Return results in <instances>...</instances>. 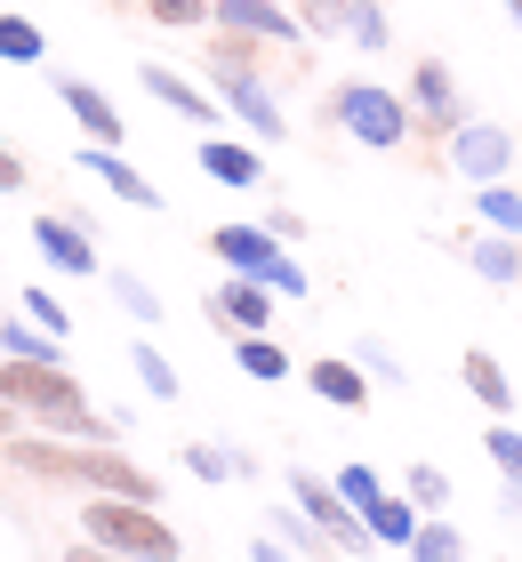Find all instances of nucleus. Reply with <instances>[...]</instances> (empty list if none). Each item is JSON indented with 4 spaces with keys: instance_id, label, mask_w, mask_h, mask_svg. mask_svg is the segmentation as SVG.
<instances>
[{
    "instance_id": "obj_1",
    "label": "nucleus",
    "mask_w": 522,
    "mask_h": 562,
    "mask_svg": "<svg viewBox=\"0 0 522 562\" xmlns=\"http://www.w3.org/2000/svg\"><path fill=\"white\" fill-rule=\"evenodd\" d=\"M9 467L33 474V482L89 491V498H137V506H162V482H153L137 458L97 450V442H65V434H9Z\"/></svg>"
},
{
    "instance_id": "obj_2",
    "label": "nucleus",
    "mask_w": 522,
    "mask_h": 562,
    "mask_svg": "<svg viewBox=\"0 0 522 562\" xmlns=\"http://www.w3.org/2000/svg\"><path fill=\"white\" fill-rule=\"evenodd\" d=\"M257 48H266V41L218 33V41H209V81H218V97L233 105V121H242L249 137H266V145H281V137H290V121H281V105H274V89L257 81Z\"/></svg>"
},
{
    "instance_id": "obj_3",
    "label": "nucleus",
    "mask_w": 522,
    "mask_h": 562,
    "mask_svg": "<svg viewBox=\"0 0 522 562\" xmlns=\"http://www.w3.org/2000/svg\"><path fill=\"white\" fill-rule=\"evenodd\" d=\"M81 539L129 562H186V539L162 522V506H137V498H81Z\"/></svg>"
},
{
    "instance_id": "obj_4",
    "label": "nucleus",
    "mask_w": 522,
    "mask_h": 562,
    "mask_svg": "<svg viewBox=\"0 0 522 562\" xmlns=\"http://www.w3.org/2000/svg\"><path fill=\"white\" fill-rule=\"evenodd\" d=\"M330 121H337L362 153H402V145L418 137L410 97H395L386 81H337V89H330Z\"/></svg>"
},
{
    "instance_id": "obj_5",
    "label": "nucleus",
    "mask_w": 522,
    "mask_h": 562,
    "mask_svg": "<svg viewBox=\"0 0 522 562\" xmlns=\"http://www.w3.org/2000/svg\"><path fill=\"white\" fill-rule=\"evenodd\" d=\"M0 402H16L24 418H41V434L57 418H73V411H89L65 362H9V353H0Z\"/></svg>"
},
{
    "instance_id": "obj_6",
    "label": "nucleus",
    "mask_w": 522,
    "mask_h": 562,
    "mask_svg": "<svg viewBox=\"0 0 522 562\" xmlns=\"http://www.w3.org/2000/svg\"><path fill=\"white\" fill-rule=\"evenodd\" d=\"M514 161H522V137L507 121H458V130L442 137V169H451L458 186H499Z\"/></svg>"
},
{
    "instance_id": "obj_7",
    "label": "nucleus",
    "mask_w": 522,
    "mask_h": 562,
    "mask_svg": "<svg viewBox=\"0 0 522 562\" xmlns=\"http://www.w3.org/2000/svg\"><path fill=\"white\" fill-rule=\"evenodd\" d=\"M290 498L306 506V515H313V530H322V539L337 547V554H378V539H370V522H362L354 515V506L346 498H337V482H322V474H290Z\"/></svg>"
},
{
    "instance_id": "obj_8",
    "label": "nucleus",
    "mask_w": 522,
    "mask_h": 562,
    "mask_svg": "<svg viewBox=\"0 0 522 562\" xmlns=\"http://www.w3.org/2000/svg\"><path fill=\"white\" fill-rule=\"evenodd\" d=\"M410 113H418V130H426V137H451L466 121V97H458V81H451V65H442V57H418L410 65Z\"/></svg>"
},
{
    "instance_id": "obj_9",
    "label": "nucleus",
    "mask_w": 522,
    "mask_h": 562,
    "mask_svg": "<svg viewBox=\"0 0 522 562\" xmlns=\"http://www.w3.org/2000/svg\"><path fill=\"white\" fill-rule=\"evenodd\" d=\"M274 305H281V297L266 290V281H249V273H225L218 290L201 297V314L218 322V329H233V338H249V329H274Z\"/></svg>"
},
{
    "instance_id": "obj_10",
    "label": "nucleus",
    "mask_w": 522,
    "mask_h": 562,
    "mask_svg": "<svg viewBox=\"0 0 522 562\" xmlns=\"http://www.w3.org/2000/svg\"><path fill=\"white\" fill-rule=\"evenodd\" d=\"M209 24H218V33H242V41H281V48L306 41L298 9H281V0H209Z\"/></svg>"
},
{
    "instance_id": "obj_11",
    "label": "nucleus",
    "mask_w": 522,
    "mask_h": 562,
    "mask_svg": "<svg viewBox=\"0 0 522 562\" xmlns=\"http://www.w3.org/2000/svg\"><path fill=\"white\" fill-rule=\"evenodd\" d=\"M209 249H218L225 273H249V281H266V273L281 266V241L266 234V225H218V234H209Z\"/></svg>"
},
{
    "instance_id": "obj_12",
    "label": "nucleus",
    "mask_w": 522,
    "mask_h": 562,
    "mask_svg": "<svg viewBox=\"0 0 522 562\" xmlns=\"http://www.w3.org/2000/svg\"><path fill=\"white\" fill-rule=\"evenodd\" d=\"M33 249H41V258L57 266V273H73V281H81V273H104V266H97V241H89V225H81V217H41V225H33Z\"/></svg>"
},
{
    "instance_id": "obj_13",
    "label": "nucleus",
    "mask_w": 522,
    "mask_h": 562,
    "mask_svg": "<svg viewBox=\"0 0 522 562\" xmlns=\"http://www.w3.org/2000/svg\"><path fill=\"white\" fill-rule=\"evenodd\" d=\"M57 105H73V121L89 130V145H121V137H129L121 105H113L97 81H73V72H57Z\"/></svg>"
},
{
    "instance_id": "obj_14",
    "label": "nucleus",
    "mask_w": 522,
    "mask_h": 562,
    "mask_svg": "<svg viewBox=\"0 0 522 562\" xmlns=\"http://www.w3.org/2000/svg\"><path fill=\"white\" fill-rule=\"evenodd\" d=\"M466 249V273L490 281V290H514V266H522V241L514 234H490V225H475V234H458Z\"/></svg>"
},
{
    "instance_id": "obj_15",
    "label": "nucleus",
    "mask_w": 522,
    "mask_h": 562,
    "mask_svg": "<svg viewBox=\"0 0 522 562\" xmlns=\"http://www.w3.org/2000/svg\"><path fill=\"white\" fill-rule=\"evenodd\" d=\"M137 81H145L153 97H162V105H169L177 121H193L201 137H218V105H209V97H201V81H186V72H169V65H145Z\"/></svg>"
},
{
    "instance_id": "obj_16",
    "label": "nucleus",
    "mask_w": 522,
    "mask_h": 562,
    "mask_svg": "<svg viewBox=\"0 0 522 562\" xmlns=\"http://www.w3.org/2000/svg\"><path fill=\"white\" fill-rule=\"evenodd\" d=\"M73 169H97L121 201H137V210H162V186L129 169V161H121V145H81V153H73Z\"/></svg>"
},
{
    "instance_id": "obj_17",
    "label": "nucleus",
    "mask_w": 522,
    "mask_h": 562,
    "mask_svg": "<svg viewBox=\"0 0 522 562\" xmlns=\"http://www.w3.org/2000/svg\"><path fill=\"white\" fill-rule=\"evenodd\" d=\"M201 169L218 177V186H233V193L266 186V161H257V145H233V137H201Z\"/></svg>"
},
{
    "instance_id": "obj_18",
    "label": "nucleus",
    "mask_w": 522,
    "mask_h": 562,
    "mask_svg": "<svg viewBox=\"0 0 522 562\" xmlns=\"http://www.w3.org/2000/svg\"><path fill=\"white\" fill-rule=\"evenodd\" d=\"M306 386L322 394L330 411H362V402H370V378H362V362H337V353L306 362Z\"/></svg>"
},
{
    "instance_id": "obj_19",
    "label": "nucleus",
    "mask_w": 522,
    "mask_h": 562,
    "mask_svg": "<svg viewBox=\"0 0 522 562\" xmlns=\"http://www.w3.org/2000/svg\"><path fill=\"white\" fill-rule=\"evenodd\" d=\"M458 378H466V394H475L490 418H514V378L499 370V353H482V346H475V353L458 362Z\"/></svg>"
},
{
    "instance_id": "obj_20",
    "label": "nucleus",
    "mask_w": 522,
    "mask_h": 562,
    "mask_svg": "<svg viewBox=\"0 0 522 562\" xmlns=\"http://www.w3.org/2000/svg\"><path fill=\"white\" fill-rule=\"evenodd\" d=\"M233 362H242V378H257V386H281L298 362H290V346L274 338V329H249V338H233Z\"/></svg>"
},
{
    "instance_id": "obj_21",
    "label": "nucleus",
    "mask_w": 522,
    "mask_h": 562,
    "mask_svg": "<svg viewBox=\"0 0 522 562\" xmlns=\"http://www.w3.org/2000/svg\"><path fill=\"white\" fill-rule=\"evenodd\" d=\"M402 554H410V562H466L475 547H466V530H458L451 515H418V530H410Z\"/></svg>"
},
{
    "instance_id": "obj_22",
    "label": "nucleus",
    "mask_w": 522,
    "mask_h": 562,
    "mask_svg": "<svg viewBox=\"0 0 522 562\" xmlns=\"http://www.w3.org/2000/svg\"><path fill=\"white\" fill-rule=\"evenodd\" d=\"M362 522H370V539H378V547H395V554H402V547H410V530H418V506H410L402 491H378L370 506H362Z\"/></svg>"
},
{
    "instance_id": "obj_23",
    "label": "nucleus",
    "mask_w": 522,
    "mask_h": 562,
    "mask_svg": "<svg viewBox=\"0 0 522 562\" xmlns=\"http://www.w3.org/2000/svg\"><path fill=\"white\" fill-rule=\"evenodd\" d=\"M0 353H9V362H65V338H48L41 322L9 314V322H0Z\"/></svg>"
},
{
    "instance_id": "obj_24",
    "label": "nucleus",
    "mask_w": 522,
    "mask_h": 562,
    "mask_svg": "<svg viewBox=\"0 0 522 562\" xmlns=\"http://www.w3.org/2000/svg\"><path fill=\"white\" fill-rule=\"evenodd\" d=\"M475 225L522 241V186H514V177H499V186H475Z\"/></svg>"
},
{
    "instance_id": "obj_25",
    "label": "nucleus",
    "mask_w": 522,
    "mask_h": 562,
    "mask_svg": "<svg viewBox=\"0 0 522 562\" xmlns=\"http://www.w3.org/2000/svg\"><path fill=\"white\" fill-rule=\"evenodd\" d=\"M451 491H458V482H451V474H442V467H434V458H418V467L402 474V498L418 506V515H451Z\"/></svg>"
},
{
    "instance_id": "obj_26",
    "label": "nucleus",
    "mask_w": 522,
    "mask_h": 562,
    "mask_svg": "<svg viewBox=\"0 0 522 562\" xmlns=\"http://www.w3.org/2000/svg\"><path fill=\"white\" fill-rule=\"evenodd\" d=\"M266 530H274V539L290 547V554H330V539L313 530V515H306L298 498H290V506H274V515H266Z\"/></svg>"
},
{
    "instance_id": "obj_27",
    "label": "nucleus",
    "mask_w": 522,
    "mask_h": 562,
    "mask_svg": "<svg viewBox=\"0 0 522 562\" xmlns=\"http://www.w3.org/2000/svg\"><path fill=\"white\" fill-rule=\"evenodd\" d=\"M346 41L362 48V57H378V48H395V16H386L378 0H354L346 9Z\"/></svg>"
},
{
    "instance_id": "obj_28",
    "label": "nucleus",
    "mask_w": 522,
    "mask_h": 562,
    "mask_svg": "<svg viewBox=\"0 0 522 562\" xmlns=\"http://www.w3.org/2000/svg\"><path fill=\"white\" fill-rule=\"evenodd\" d=\"M0 57H9V65H41V57H48L41 24H33V16H16V9H0Z\"/></svg>"
},
{
    "instance_id": "obj_29",
    "label": "nucleus",
    "mask_w": 522,
    "mask_h": 562,
    "mask_svg": "<svg viewBox=\"0 0 522 562\" xmlns=\"http://www.w3.org/2000/svg\"><path fill=\"white\" fill-rule=\"evenodd\" d=\"M482 458H490V467H499V482H514V491H522V426H482Z\"/></svg>"
},
{
    "instance_id": "obj_30",
    "label": "nucleus",
    "mask_w": 522,
    "mask_h": 562,
    "mask_svg": "<svg viewBox=\"0 0 522 562\" xmlns=\"http://www.w3.org/2000/svg\"><path fill=\"white\" fill-rule=\"evenodd\" d=\"M129 362H137V386H145L153 402H177V370H169V353L153 346V338H137V353H129Z\"/></svg>"
},
{
    "instance_id": "obj_31",
    "label": "nucleus",
    "mask_w": 522,
    "mask_h": 562,
    "mask_svg": "<svg viewBox=\"0 0 522 562\" xmlns=\"http://www.w3.org/2000/svg\"><path fill=\"white\" fill-rule=\"evenodd\" d=\"M346 9H354V0H298L306 41H346Z\"/></svg>"
},
{
    "instance_id": "obj_32",
    "label": "nucleus",
    "mask_w": 522,
    "mask_h": 562,
    "mask_svg": "<svg viewBox=\"0 0 522 562\" xmlns=\"http://www.w3.org/2000/svg\"><path fill=\"white\" fill-rule=\"evenodd\" d=\"M186 474L201 482V491H218V482H233V450H218V442H186Z\"/></svg>"
},
{
    "instance_id": "obj_33",
    "label": "nucleus",
    "mask_w": 522,
    "mask_h": 562,
    "mask_svg": "<svg viewBox=\"0 0 522 562\" xmlns=\"http://www.w3.org/2000/svg\"><path fill=\"white\" fill-rule=\"evenodd\" d=\"M354 362H362V378H370V386H402V378H410V370L395 362V346H386V338H362Z\"/></svg>"
},
{
    "instance_id": "obj_34",
    "label": "nucleus",
    "mask_w": 522,
    "mask_h": 562,
    "mask_svg": "<svg viewBox=\"0 0 522 562\" xmlns=\"http://www.w3.org/2000/svg\"><path fill=\"white\" fill-rule=\"evenodd\" d=\"M104 281H113V297H121V305H129V314H137L145 329H153V322H162V297H153V290H145V281H137V273H121V266H104Z\"/></svg>"
},
{
    "instance_id": "obj_35",
    "label": "nucleus",
    "mask_w": 522,
    "mask_h": 562,
    "mask_svg": "<svg viewBox=\"0 0 522 562\" xmlns=\"http://www.w3.org/2000/svg\"><path fill=\"white\" fill-rule=\"evenodd\" d=\"M330 482H337V498H346L354 515H362V506H370V498L386 491V482H378V467H362V458H346V467H337Z\"/></svg>"
},
{
    "instance_id": "obj_36",
    "label": "nucleus",
    "mask_w": 522,
    "mask_h": 562,
    "mask_svg": "<svg viewBox=\"0 0 522 562\" xmlns=\"http://www.w3.org/2000/svg\"><path fill=\"white\" fill-rule=\"evenodd\" d=\"M48 434H65V442H97V450H113V442H121V426H113V418H97V411H73V418H57Z\"/></svg>"
},
{
    "instance_id": "obj_37",
    "label": "nucleus",
    "mask_w": 522,
    "mask_h": 562,
    "mask_svg": "<svg viewBox=\"0 0 522 562\" xmlns=\"http://www.w3.org/2000/svg\"><path fill=\"white\" fill-rule=\"evenodd\" d=\"M16 297H24V322H41L48 338H65V329H73V314H65L57 290H16Z\"/></svg>"
},
{
    "instance_id": "obj_38",
    "label": "nucleus",
    "mask_w": 522,
    "mask_h": 562,
    "mask_svg": "<svg viewBox=\"0 0 522 562\" xmlns=\"http://www.w3.org/2000/svg\"><path fill=\"white\" fill-rule=\"evenodd\" d=\"M153 24H169V33H201L209 24V0H145Z\"/></svg>"
},
{
    "instance_id": "obj_39",
    "label": "nucleus",
    "mask_w": 522,
    "mask_h": 562,
    "mask_svg": "<svg viewBox=\"0 0 522 562\" xmlns=\"http://www.w3.org/2000/svg\"><path fill=\"white\" fill-rule=\"evenodd\" d=\"M266 290H274V297H306V290H313V281H306V266L290 258V249H281V266L266 273Z\"/></svg>"
},
{
    "instance_id": "obj_40",
    "label": "nucleus",
    "mask_w": 522,
    "mask_h": 562,
    "mask_svg": "<svg viewBox=\"0 0 522 562\" xmlns=\"http://www.w3.org/2000/svg\"><path fill=\"white\" fill-rule=\"evenodd\" d=\"M266 234H274L281 249H298V241H306V217H298V210H266Z\"/></svg>"
},
{
    "instance_id": "obj_41",
    "label": "nucleus",
    "mask_w": 522,
    "mask_h": 562,
    "mask_svg": "<svg viewBox=\"0 0 522 562\" xmlns=\"http://www.w3.org/2000/svg\"><path fill=\"white\" fill-rule=\"evenodd\" d=\"M249 562H298V554H290V547H281V539H274V530H257V547H249Z\"/></svg>"
},
{
    "instance_id": "obj_42",
    "label": "nucleus",
    "mask_w": 522,
    "mask_h": 562,
    "mask_svg": "<svg viewBox=\"0 0 522 562\" xmlns=\"http://www.w3.org/2000/svg\"><path fill=\"white\" fill-rule=\"evenodd\" d=\"M0 193H24V161H16L9 145H0Z\"/></svg>"
},
{
    "instance_id": "obj_43",
    "label": "nucleus",
    "mask_w": 522,
    "mask_h": 562,
    "mask_svg": "<svg viewBox=\"0 0 522 562\" xmlns=\"http://www.w3.org/2000/svg\"><path fill=\"white\" fill-rule=\"evenodd\" d=\"M65 562H129V554H113V547H97V539H81V547H73Z\"/></svg>"
},
{
    "instance_id": "obj_44",
    "label": "nucleus",
    "mask_w": 522,
    "mask_h": 562,
    "mask_svg": "<svg viewBox=\"0 0 522 562\" xmlns=\"http://www.w3.org/2000/svg\"><path fill=\"white\" fill-rule=\"evenodd\" d=\"M9 434H24V411H16V402H0V442H9Z\"/></svg>"
},
{
    "instance_id": "obj_45",
    "label": "nucleus",
    "mask_w": 522,
    "mask_h": 562,
    "mask_svg": "<svg viewBox=\"0 0 522 562\" xmlns=\"http://www.w3.org/2000/svg\"><path fill=\"white\" fill-rule=\"evenodd\" d=\"M499 9H507V16H514V24H522V0H499Z\"/></svg>"
},
{
    "instance_id": "obj_46",
    "label": "nucleus",
    "mask_w": 522,
    "mask_h": 562,
    "mask_svg": "<svg viewBox=\"0 0 522 562\" xmlns=\"http://www.w3.org/2000/svg\"><path fill=\"white\" fill-rule=\"evenodd\" d=\"M514 290H522V266H514Z\"/></svg>"
},
{
    "instance_id": "obj_47",
    "label": "nucleus",
    "mask_w": 522,
    "mask_h": 562,
    "mask_svg": "<svg viewBox=\"0 0 522 562\" xmlns=\"http://www.w3.org/2000/svg\"><path fill=\"white\" fill-rule=\"evenodd\" d=\"M121 9H129V0H121Z\"/></svg>"
}]
</instances>
